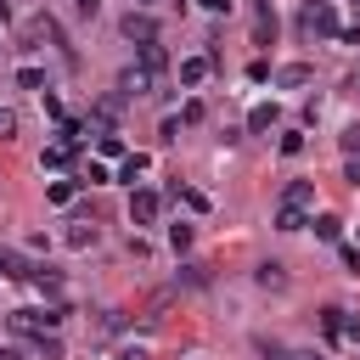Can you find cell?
<instances>
[{
  "instance_id": "cell-1",
  "label": "cell",
  "mask_w": 360,
  "mask_h": 360,
  "mask_svg": "<svg viewBox=\"0 0 360 360\" xmlns=\"http://www.w3.org/2000/svg\"><path fill=\"white\" fill-rule=\"evenodd\" d=\"M17 338H39V332H56L62 326V309H11L6 315Z\"/></svg>"
},
{
  "instance_id": "cell-2",
  "label": "cell",
  "mask_w": 360,
  "mask_h": 360,
  "mask_svg": "<svg viewBox=\"0 0 360 360\" xmlns=\"http://www.w3.org/2000/svg\"><path fill=\"white\" fill-rule=\"evenodd\" d=\"M298 28H304L309 39H338V11H332V0H309L304 17H298Z\"/></svg>"
},
{
  "instance_id": "cell-3",
  "label": "cell",
  "mask_w": 360,
  "mask_h": 360,
  "mask_svg": "<svg viewBox=\"0 0 360 360\" xmlns=\"http://www.w3.org/2000/svg\"><path fill=\"white\" fill-rule=\"evenodd\" d=\"M158 214H163V197H158V191H135V197H129V219H135V225H152Z\"/></svg>"
},
{
  "instance_id": "cell-4",
  "label": "cell",
  "mask_w": 360,
  "mask_h": 360,
  "mask_svg": "<svg viewBox=\"0 0 360 360\" xmlns=\"http://www.w3.org/2000/svg\"><path fill=\"white\" fill-rule=\"evenodd\" d=\"M253 39H259V45L276 39V6H270V0H253Z\"/></svg>"
},
{
  "instance_id": "cell-5",
  "label": "cell",
  "mask_w": 360,
  "mask_h": 360,
  "mask_svg": "<svg viewBox=\"0 0 360 360\" xmlns=\"http://www.w3.org/2000/svg\"><path fill=\"white\" fill-rule=\"evenodd\" d=\"M163 68H169V51H163V45H158V39H152V45H141V73H146V79H152V84H158V79H163Z\"/></svg>"
},
{
  "instance_id": "cell-6",
  "label": "cell",
  "mask_w": 360,
  "mask_h": 360,
  "mask_svg": "<svg viewBox=\"0 0 360 360\" xmlns=\"http://www.w3.org/2000/svg\"><path fill=\"white\" fill-rule=\"evenodd\" d=\"M34 270H39V264H28L22 253H11V248H0V276H11V281H34Z\"/></svg>"
},
{
  "instance_id": "cell-7",
  "label": "cell",
  "mask_w": 360,
  "mask_h": 360,
  "mask_svg": "<svg viewBox=\"0 0 360 360\" xmlns=\"http://www.w3.org/2000/svg\"><path fill=\"white\" fill-rule=\"evenodd\" d=\"M124 34L141 39V45H152V39H158V22H152L146 11H129V17H124Z\"/></svg>"
},
{
  "instance_id": "cell-8",
  "label": "cell",
  "mask_w": 360,
  "mask_h": 360,
  "mask_svg": "<svg viewBox=\"0 0 360 360\" xmlns=\"http://www.w3.org/2000/svg\"><path fill=\"white\" fill-rule=\"evenodd\" d=\"M208 68H214L208 56H186V62H180V84H186V90H197V84L208 79Z\"/></svg>"
},
{
  "instance_id": "cell-9",
  "label": "cell",
  "mask_w": 360,
  "mask_h": 360,
  "mask_svg": "<svg viewBox=\"0 0 360 360\" xmlns=\"http://www.w3.org/2000/svg\"><path fill=\"white\" fill-rule=\"evenodd\" d=\"M276 124H281V112H276V101H259V107L248 112V129H253V135H264V129H276Z\"/></svg>"
},
{
  "instance_id": "cell-10",
  "label": "cell",
  "mask_w": 360,
  "mask_h": 360,
  "mask_svg": "<svg viewBox=\"0 0 360 360\" xmlns=\"http://www.w3.org/2000/svg\"><path fill=\"white\" fill-rule=\"evenodd\" d=\"M309 79H315V68H309V62H287V68L276 73V84H287V90H292V84H309Z\"/></svg>"
},
{
  "instance_id": "cell-11",
  "label": "cell",
  "mask_w": 360,
  "mask_h": 360,
  "mask_svg": "<svg viewBox=\"0 0 360 360\" xmlns=\"http://www.w3.org/2000/svg\"><path fill=\"white\" fill-rule=\"evenodd\" d=\"M118 84H124V96H146V90H152V79H146L141 68H124V79H118Z\"/></svg>"
},
{
  "instance_id": "cell-12",
  "label": "cell",
  "mask_w": 360,
  "mask_h": 360,
  "mask_svg": "<svg viewBox=\"0 0 360 360\" xmlns=\"http://www.w3.org/2000/svg\"><path fill=\"white\" fill-rule=\"evenodd\" d=\"M309 197H315V186H309V180H292L281 202H287V208H309Z\"/></svg>"
},
{
  "instance_id": "cell-13",
  "label": "cell",
  "mask_w": 360,
  "mask_h": 360,
  "mask_svg": "<svg viewBox=\"0 0 360 360\" xmlns=\"http://www.w3.org/2000/svg\"><path fill=\"white\" fill-rule=\"evenodd\" d=\"M34 354H39V360H62V338H56V332H39V338H34Z\"/></svg>"
},
{
  "instance_id": "cell-14",
  "label": "cell",
  "mask_w": 360,
  "mask_h": 360,
  "mask_svg": "<svg viewBox=\"0 0 360 360\" xmlns=\"http://www.w3.org/2000/svg\"><path fill=\"white\" fill-rule=\"evenodd\" d=\"M276 231H304V208H276Z\"/></svg>"
},
{
  "instance_id": "cell-15",
  "label": "cell",
  "mask_w": 360,
  "mask_h": 360,
  "mask_svg": "<svg viewBox=\"0 0 360 360\" xmlns=\"http://www.w3.org/2000/svg\"><path fill=\"white\" fill-rule=\"evenodd\" d=\"M321 332H326V343H343V309H326L321 315Z\"/></svg>"
},
{
  "instance_id": "cell-16",
  "label": "cell",
  "mask_w": 360,
  "mask_h": 360,
  "mask_svg": "<svg viewBox=\"0 0 360 360\" xmlns=\"http://www.w3.org/2000/svg\"><path fill=\"white\" fill-rule=\"evenodd\" d=\"M338 231H343L338 214H321V219H315V236H321V242H338Z\"/></svg>"
},
{
  "instance_id": "cell-17",
  "label": "cell",
  "mask_w": 360,
  "mask_h": 360,
  "mask_svg": "<svg viewBox=\"0 0 360 360\" xmlns=\"http://www.w3.org/2000/svg\"><path fill=\"white\" fill-rule=\"evenodd\" d=\"M90 242H96V225H90V219H79V225L68 231V248H90Z\"/></svg>"
},
{
  "instance_id": "cell-18",
  "label": "cell",
  "mask_w": 360,
  "mask_h": 360,
  "mask_svg": "<svg viewBox=\"0 0 360 360\" xmlns=\"http://www.w3.org/2000/svg\"><path fill=\"white\" fill-rule=\"evenodd\" d=\"M259 287H287V270L270 259V264H259Z\"/></svg>"
},
{
  "instance_id": "cell-19",
  "label": "cell",
  "mask_w": 360,
  "mask_h": 360,
  "mask_svg": "<svg viewBox=\"0 0 360 360\" xmlns=\"http://www.w3.org/2000/svg\"><path fill=\"white\" fill-rule=\"evenodd\" d=\"M68 152H73V146H62V141H56V146H45V158H39V169H62V163H68Z\"/></svg>"
},
{
  "instance_id": "cell-20",
  "label": "cell",
  "mask_w": 360,
  "mask_h": 360,
  "mask_svg": "<svg viewBox=\"0 0 360 360\" xmlns=\"http://www.w3.org/2000/svg\"><path fill=\"white\" fill-rule=\"evenodd\" d=\"M169 248H174V253H180V248H191V225H186V219H180V225H169Z\"/></svg>"
},
{
  "instance_id": "cell-21",
  "label": "cell",
  "mask_w": 360,
  "mask_h": 360,
  "mask_svg": "<svg viewBox=\"0 0 360 360\" xmlns=\"http://www.w3.org/2000/svg\"><path fill=\"white\" fill-rule=\"evenodd\" d=\"M96 146H101V158H118V152H124V141H118L112 129H107V135H96Z\"/></svg>"
},
{
  "instance_id": "cell-22",
  "label": "cell",
  "mask_w": 360,
  "mask_h": 360,
  "mask_svg": "<svg viewBox=\"0 0 360 360\" xmlns=\"http://www.w3.org/2000/svg\"><path fill=\"white\" fill-rule=\"evenodd\" d=\"M45 197H51V202H73V180H51Z\"/></svg>"
},
{
  "instance_id": "cell-23",
  "label": "cell",
  "mask_w": 360,
  "mask_h": 360,
  "mask_svg": "<svg viewBox=\"0 0 360 360\" xmlns=\"http://www.w3.org/2000/svg\"><path fill=\"white\" fill-rule=\"evenodd\" d=\"M17 84H22V90H39V84H45V73H39V68H22V73H17Z\"/></svg>"
},
{
  "instance_id": "cell-24",
  "label": "cell",
  "mask_w": 360,
  "mask_h": 360,
  "mask_svg": "<svg viewBox=\"0 0 360 360\" xmlns=\"http://www.w3.org/2000/svg\"><path fill=\"white\" fill-rule=\"evenodd\" d=\"M135 174H146V152H135V158H124V180H135Z\"/></svg>"
},
{
  "instance_id": "cell-25",
  "label": "cell",
  "mask_w": 360,
  "mask_h": 360,
  "mask_svg": "<svg viewBox=\"0 0 360 360\" xmlns=\"http://www.w3.org/2000/svg\"><path fill=\"white\" fill-rule=\"evenodd\" d=\"M343 343H360V315L343 309Z\"/></svg>"
},
{
  "instance_id": "cell-26",
  "label": "cell",
  "mask_w": 360,
  "mask_h": 360,
  "mask_svg": "<svg viewBox=\"0 0 360 360\" xmlns=\"http://www.w3.org/2000/svg\"><path fill=\"white\" fill-rule=\"evenodd\" d=\"M6 135H17V112H11V107H0V141H6Z\"/></svg>"
},
{
  "instance_id": "cell-27",
  "label": "cell",
  "mask_w": 360,
  "mask_h": 360,
  "mask_svg": "<svg viewBox=\"0 0 360 360\" xmlns=\"http://www.w3.org/2000/svg\"><path fill=\"white\" fill-rule=\"evenodd\" d=\"M343 152H349V158H360V129H343Z\"/></svg>"
},
{
  "instance_id": "cell-28",
  "label": "cell",
  "mask_w": 360,
  "mask_h": 360,
  "mask_svg": "<svg viewBox=\"0 0 360 360\" xmlns=\"http://www.w3.org/2000/svg\"><path fill=\"white\" fill-rule=\"evenodd\" d=\"M73 6H79V17H96L101 11V0H73Z\"/></svg>"
},
{
  "instance_id": "cell-29",
  "label": "cell",
  "mask_w": 360,
  "mask_h": 360,
  "mask_svg": "<svg viewBox=\"0 0 360 360\" xmlns=\"http://www.w3.org/2000/svg\"><path fill=\"white\" fill-rule=\"evenodd\" d=\"M202 11H231V0H197Z\"/></svg>"
},
{
  "instance_id": "cell-30",
  "label": "cell",
  "mask_w": 360,
  "mask_h": 360,
  "mask_svg": "<svg viewBox=\"0 0 360 360\" xmlns=\"http://www.w3.org/2000/svg\"><path fill=\"white\" fill-rule=\"evenodd\" d=\"M112 360H146V349H118Z\"/></svg>"
},
{
  "instance_id": "cell-31",
  "label": "cell",
  "mask_w": 360,
  "mask_h": 360,
  "mask_svg": "<svg viewBox=\"0 0 360 360\" xmlns=\"http://www.w3.org/2000/svg\"><path fill=\"white\" fill-rule=\"evenodd\" d=\"M349 180H354V186H360V158H349Z\"/></svg>"
},
{
  "instance_id": "cell-32",
  "label": "cell",
  "mask_w": 360,
  "mask_h": 360,
  "mask_svg": "<svg viewBox=\"0 0 360 360\" xmlns=\"http://www.w3.org/2000/svg\"><path fill=\"white\" fill-rule=\"evenodd\" d=\"M292 360H321V354H292Z\"/></svg>"
},
{
  "instance_id": "cell-33",
  "label": "cell",
  "mask_w": 360,
  "mask_h": 360,
  "mask_svg": "<svg viewBox=\"0 0 360 360\" xmlns=\"http://www.w3.org/2000/svg\"><path fill=\"white\" fill-rule=\"evenodd\" d=\"M0 360H17V354H11V349H0Z\"/></svg>"
},
{
  "instance_id": "cell-34",
  "label": "cell",
  "mask_w": 360,
  "mask_h": 360,
  "mask_svg": "<svg viewBox=\"0 0 360 360\" xmlns=\"http://www.w3.org/2000/svg\"><path fill=\"white\" fill-rule=\"evenodd\" d=\"M354 17H360V0H354ZM354 28H360V22H354Z\"/></svg>"
},
{
  "instance_id": "cell-35",
  "label": "cell",
  "mask_w": 360,
  "mask_h": 360,
  "mask_svg": "<svg viewBox=\"0 0 360 360\" xmlns=\"http://www.w3.org/2000/svg\"><path fill=\"white\" fill-rule=\"evenodd\" d=\"M141 6H158V0H141Z\"/></svg>"
}]
</instances>
